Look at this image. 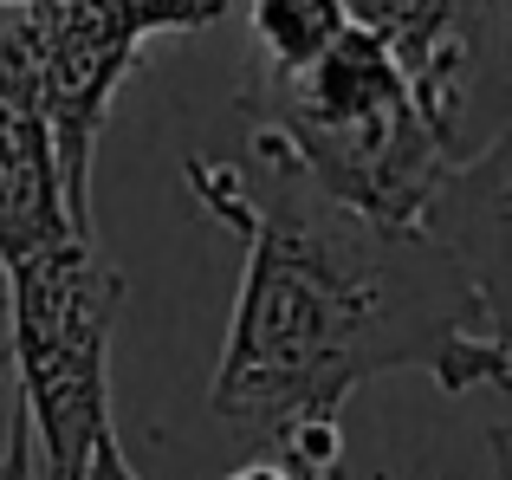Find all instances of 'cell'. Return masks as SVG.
Masks as SVG:
<instances>
[{
  "label": "cell",
  "instance_id": "cell-1",
  "mask_svg": "<svg viewBox=\"0 0 512 480\" xmlns=\"http://www.w3.org/2000/svg\"><path fill=\"white\" fill-rule=\"evenodd\" d=\"M188 202L240 234L234 318L208 403L221 422L279 442L299 422H338L370 377L422 370L441 396L512 383L500 273L428 228H383L266 163H182Z\"/></svg>",
  "mask_w": 512,
  "mask_h": 480
},
{
  "label": "cell",
  "instance_id": "cell-2",
  "mask_svg": "<svg viewBox=\"0 0 512 480\" xmlns=\"http://www.w3.org/2000/svg\"><path fill=\"white\" fill-rule=\"evenodd\" d=\"M0 286L13 403L33 435V468H46V480H78L98 435H111V338L124 312V273L98 228H72L0 266Z\"/></svg>",
  "mask_w": 512,
  "mask_h": 480
},
{
  "label": "cell",
  "instance_id": "cell-3",
  "mask_svg": "<svg viewBox=\"0 0 512 480\" xmlns=\"http://www.w3.org/2000/svg\"><path fill=\"white\" fill-rule=\"evenodd\" d=\"M338 7L357 33L396 52L415 111L461 150L474 91L493 78V59H500L506 0H338Z\"/></svg>",
  "mask_w": 512,
  "mask_h": 480
},
{
  "label": "cell",
  "instance_id": "cell-4",
  "mask_svg": "<svg viewBox=\"0 0 512 480\" xmlns=\"http://www.w3.org/2000/svg\"><path fill=\"white\" fill-rule=\"evenodd\" d=\"M72 208H65L59 156L52 137L26 111L0 104V266L39 253L46 240L72 234Z\"/></svg>",
  "mask_w": 512,
  "mask_h": 480
},
{
  "label": "cell",
  "instance_id": "cell-5",
  "mask_svg": "<svg viewBox=\"0 0 512 480\" xmlns=\"http://www.w3.org/2000/svg\"><path fill=\"white\" fill-rule=\"evenodd\" d=\"M338 0H247V33H253V72H299L305 59L344 33Z\"/></svg>",
  "mask_w": 512,
  "mask_h": 480
},
{
  "label": "cell",
  "instance_id": "cell-6",
  "mask_svg": "<svg viewBox=\"0 0 512 480\" xmlns=\"http://www.w3.org/2000/svg\"><path fill=\"white\" fill-rule=\"evenodd\" d=\"M0 480H39V468H33V435H26L20 403H13V416H7V435H0Z\"/></svg>",
  "mask_w": 512,
  "mask_h": 480
},
{
  "label": "cell",
  "instance_id": "cell-7",
  "mask_svg": "<svg viewBox=\"0 0 512 480\" xmlns=\"http://www.w3.org/2000/svg\"><path fill=\"white\" fill-rule=\"evenodd\" d=\"M221 480H331V474H318V468H305V461H292V455H279V448H266V455L240 461V468L221 474Z\"/></svg>",
  "mask_w": 512,
  "mask_h": 480
},
{
  "label": "cell",
  "instance_id": "cell-8",
  "mask_svg": "<svg viewBox=\"0 0 512 480\" xmlns=\"http://www.w3.org/2000/svg\"><path fill=\"white\" fill-rule=\"evenodd\" d=\"M78 480H137V468H130V455H124V442H117V429L98 435V448H91V461H85V474H78Z\"/></svg>",
  "mask_w": 512,
  "mask_h": 480
},
{
  "label": "cell",
  "instance_id": "cell-9",
  "mask_svg": "<svg viewBox=\"0 0 512 480\" xmlns=\"http://www.w3.org/2000/svg\"><path fill=\"white\" fill-rule=\"evenodd\" d=\"M13 416V364H7V286H0V435Z\"/></svg>",
  "mask_w": 512,
  "mask_h": 480
},
{
  "label": "cell",
  "instance_id": "cell-10",
  "mask_svg": "<svg viewBox=\"0 0 512 480\" xmlns=\"http://www.w3.org/2000/svg\"><path fill=\"white\" fill-rule=\"evenodd\" d=\"M0 7H26V0H0Z\"/></svg>",
  "mask_w": 512,
  "mask_h": 480
}]
</instances>
